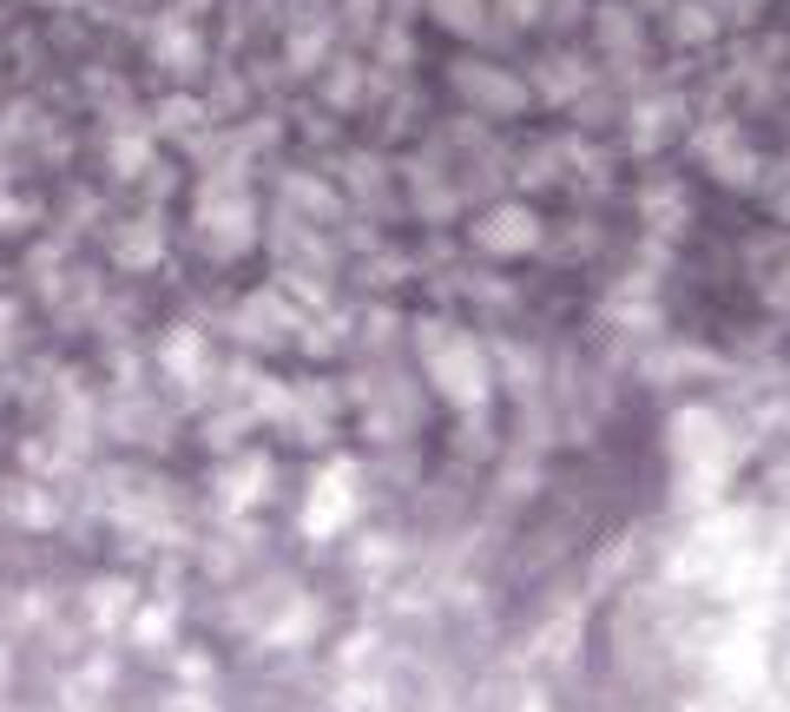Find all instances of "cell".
I'll return each instance as SVG.
<instances>
[{
	"mask_svg": "<svg viewBox=\"0 0 790 712\" xmlns=\"http://www.w3.org/2000/svg\"><path fill=\"white\" fill-rule=\"evenodd\" d=\"M533 225L527 218H488V245H527Z\"/></svg>",
	"mask_w": 790,
	"mask_h": 712,
	"instance_id": "1",
	"label": "cell"
}]
</instances>
